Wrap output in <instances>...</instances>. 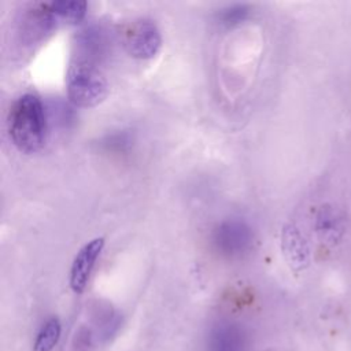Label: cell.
<instances>
[{
	"label": "cell",
	"instance_id": "7a4b0ae2",
	"mask_svg": "<svg viewBox=\"0 0 351 351\" xmlns=\"http://www.w3.org/2000/svg\"><path fill=\"white\" fill-rule=\"evenodd\" d=\"M66 88L69 100L77 107H95L108 93V84L104 74L85 62H77L69 67Z\"/></svg>",
	"mask_w": 351,
	"mask_h": 351
},
{
	"label": "cell",
	"instance_id": "8992f818",
	"mask_svg": "<svg viewBox=\"0 0 351 351\" xmlns=\"http://www.w3.org/2000/svg\"><path fill=\"white\" fill-rule=\"evenodd\" d=\"M207 346L208 351H247L248 337L241 326L223 322L211 329Z\"/></svg>",
	"mask_w": 351,
	"mask_h": 351
},
{
	"label": "cell",
	"instance_id": "5b68a950",
	"mask_svg": "<svg viewBox=\"0 0 351 351\" xmlns=\"http://www.w3.org/2000/svg\"><path fill=\"white\" fill-rule=\"evenodd\" d=\"M281 250L293 270H302L310 262L308 244L300 230L292 223L284 225L281 230Z\"/></svg>",
	"mask_w": 351,
	"mask_h": 351
},
{
	"label": "cell",
	"instance_id": "30bf717a",
	"mask_svg": "<svg viewBox=\"0 0 351 351\" xmlns=\"http://www.w3.org/2000/svg\"><path fill=\"white\" fill-rule=\"evenodd\" d=\"M247 15L245 5H232L222 12V21L226 23H234Z\"/></svg>",
	"mask_w": 351,
	"mask_h": 351
},
{
	"label": "cell",
	"instance_id": "52a82bcc",
	"mask_svg": "<svg viewBox=\"0 0 351 351\" xmlns=\"http://www.w3.org/2000/svg\"><path fill=\"white\" fill-rule=\"evenodd\" d=\"M315 232L322 243L335 244L340 240L343 234V221L333 207L324 206L319 208L315 217Z\"/></svg>",
	"mask_w": 351,
	"mask_h": 351
},
{
	"label": "cell",
	"instance_id": "277c9868",
	"mask_svg": "<svg viewBox=\"0 0 351 351\" xmlns=\"http://www.w3.org/2000/svg\"><path fill=\"white\" fill-rule=\"evenodd\" d=\"M104 237H95L75 254L70 269V287L75 293H81L85 289L95 263L104 248Z\"/></svg>",
	"mask_w": 351,
	"mask_h": 351
},
{
	"label": "cell",
	"instance_id": "6da1fadb",
	"mask_svg": "<svg viewBox=\"0 0 351 351\" xmlns=\"http://www.w3.org/2000/svg\"><path fill=\"white\" fill-rule=\"evenodd\" d=\"M8 136L12 144L23 154L38 151L47 134L44 106L36 93L26 92L16 97L7 117Z\"/></svg>",
	"mask_w": 351,
	"mask_h": 351
},
{
	"label": "cell",
	"instance_id": "ba28073f",
	"mask_svg": "<svg viewBox=\"0 0 351 351\" xmlns=\"http://www.w3.org/2000/svg\"><path fill=\"white\" fill-rule=\"evenodd\" d=\"M48 10L53 21L64 23H78L86 12V1L82 0H55L48 1Z\"/></svg>",
	"mask_w": 351,
	"mask_h": 351
},
{
	"label": "cell",
	"instance_id": "3957f363",
	"mask_svg": "<svg viewBox=\"0 0 351 351\" xmlns=\"http://www.w3.org/2000/svg\"><path fill=\"white\" fill-rule=\"evenodd\" d=\"M121 40L126 52L136 59H151L162 47L158 26L145 18H137L123 25Z\"/></svg>",
	"mask_w": 351,
	"mask_h": 351
},
{
	"label": "cell",
	"instance_id": "9c48e42d",
	"mask_svg": "<svg viewBox=\"0 0 351 351\" xmlns=\"http://www.w3.org/2000/svg\"><path fill=\"white\" fill-rule=\"evenodd\" d=\"M60 333H62L60 321L55 317L49 318L40 328L33 344V351H52L60 339Z\"/></svg>",
	"mask_w": 351,
	"mask_h": 351
}]
</instances>
